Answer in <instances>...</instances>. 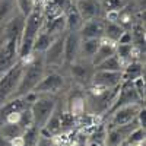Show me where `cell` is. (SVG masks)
Listing matches in <instances>:
<instances>
[{"label": "cell", "instance_id": "obj_3", "mask_svg": "<svg viewBox=\"0 0 146 146\" xmlns=\"http://www.w3.org/2000/svg\"><path fill=\"white\" fill-rule=\"evenodd\" d=\"M22 69H23V63L21 60H18L9 70H6L0 76V105H3L7 100L13 98L21 80Z\"/></svg>", "mask_w": 146, "mask_h": 146}, {"label": "cell", "instance_id": "obj_23", "mask_svg": "<svg viewBox=\"0 0 146 146\" xmlns=\"http://www.w3.org/2000/svg\"><path fill=\"white\" fill-rule=\"evenodd\" d=\"M121 76L123 80H135L139 76H143V66L137 62H130L127 66L121 70Z\"/></svg>", "mask_w": 146, "mask_h": 146}, {"label": "cell", "instance_id": "obj_6", "mask_svg": "<svg viewBox=\"0 0 146 146\" xmlns=\"http://www.w3.org/2000/svg\"><path fill=\"white\" fill-rule=\"evenodd\" d=\"M19 60V40H2L0 42V76Z\"/></svg>", "mask_w": 146, "mask_h": 146}, {"label": "cell", "instance_id": "obj_35", "mask_svg": "<svg viewBox=\"0 0 146 146\" xmlns=\"http://www.w3.org/2000/svg\"><path fill=\"white\" fill-rule=\"evenodd\" d=\"M35 146H54L53 142H51V137H45V136H41L38 137V142H36Z\"/></svg>", "mask_w": 146, "mask_h": 146}, {"label": "cell", "instance_id": "obj_13", "mask_svg": "<svg viewBox=\"0 0 146 146\" xmlns=\"http://www.w3.org/2000/svg\"><path fill=\"white\" fill-rule=\"evenodd\" d=\"M92 63H85L83 60H76L75 63L70 64V75L80 85H89L94 70Z\"/></svg>", "mask_w": 146, "mask_h": 146}, {"label": "cell", "instance_id": "obj_31", "mask_svg": "<svg viewBox=\"0 0 146 146\" xmlns=\"http://www.w3.org/2000/svg\"><path fill=\"white\" fill-rule=\"evenodd\" d=\"M131 83H133V86H135V89H136V92H137V95L140 96V100L143 101L145 100V78L143 76H139V78H136L135 80H131Z\"/></svg>", "mask_w": 146, "mask_h": 146}, {"label": "cell", "instance_id": "obj_19", "mask_svg": "<svg viewBox=\"0 0 146 146\" xmlns=\"http://www.w3.org/2000/svg\"><path fill=\"white\" fill-rule=\"evenodd\" d=\"M101 44V38H89V40H80V48H79V56L80 60H89L95 56L96 50Z\"/></svg>", "mask_w": 146, "mask_h": 146}, {"label": "cell", "instance_id": "obj_5", "mask_svg": "<svg viewBox=\"0 0 146 146\" xmlns=\"http://www.w3.org/2000/svg\"><path fill=\"white\" fill-rule=\"evenodd\" d=\"M42 58L45 69H58L64 66V34L56 36L50 47L45 50Z\"/></svg>", "mask_w": 146, "mask_h": 146}, {"label": "cell", "instance_id": "obj_21", "mask_svg": "<svg viewBox=\"0 0 146 146\" xmlns=\"http://www.w3.org/2000/svg\"><path fill=\"white\" fill-rule=\"evenodd\" d=\"M86 110V98L82 95V94H75L69 100V113L73 117H79L85 113Z\"/></svg>", "mask_w": 146, "mask_h": 146}, {"label": "cell", "instance_id": "obj_26", "mask_svg": "<svg viewBox=\"0 0 146 146\" xmlns=\"http://www.w3.org/2000/svg\"><path fill=\"white\" fill-rule=\"evenodd\" d=\"M145 137H146V129L137 126L136 129L131 130L126 142L129 143V146H145Z\"/></svg>", "mask_w": 146, "mask_h": 146}, {"label": "cell", "instance_id": "obj_28", "mask_svg": "<svg viewBox=\"0 0 146 146\" xmlns=\"http://www.w3.org/2000/svg\"><path fill=\"white\" fill-rule=\"evenodd\" d=\"M25 131L19 124H2V136L6 137L7 140H10L12 137L21 136Z\"/></svg>", "mask_w": 146, "mask_h": 146}, {"label": "cell", "instance_id": "obj_22", "mask_svg": "<svg viewBox=\"0 0 146 146\" xmlns=\"http://www.w3.org/2000/svg\"><path fill=\"white\" fill-rule=\"evenodd\" d=\"M123 67H124V64L121 63V60L115 54H113L111 57L105 58L104 62H101L100 64L94 66L95 70H107V72H121Z\"/></svg>", "mask_w": 146, "mask_h": 146}, {"label": "cell", "instance_id": "obj_18", "mask_svg": "<svg viewBox=\"0 0 146 146\" xmlns=\"http://www.w3.org/2000/svg\"><path fill=\"white\" fill-rule=\"evenodd\" d=\"M42 29L45 32H48L53 36H58V35H63L66 34V19L64 15H57L54 18H50V21H45L44 22V27Z\"/></svg>", "mask_w": 146, "mask_h": 146}, {"label": "cell", "instance_id": "obj_32", "mask_svg": "<svg viewBox=\"0 0 146 146\" xmlns=\"http://www.w3.org/2000/svg\"><path fill=\"white\" fill-rule=\"evenodd\" d=\"M136 121H137L139 127L146 129V108H145V105L140 107L139 113H137V115H136Z\"/></svg>", "mask_w": 146, "mask_h": 146}, {"label": "cell", "instance_id": "obj_10", "mask_svg": "<svg viewBox=\"0 0 146 146\" xmlns=\"http://www.w3.org/2000/svg\"><path fill=\"white\" fill-rule=\"evenodd\" d=\"M123 82V76L121 72H107V70H95L91 79L89 85H96V86H102L107 89L117 88Z\"/></svg>", "mask_w": 146, "mask_h": 146}, {"label": "cell", "instance_id": "obj_7", "mask_svg": "<svg viewBox=\"0 0 146 146\" xmlns=\"http://www.w3.org/2000/svg\"><path fill=\"white\" fill-rule=\"evenodd\" d=\"M64 86V78L57 72L45 73L35 86L34 92L38 95H54Z\"/></svg>", "mask_w": 146, "mask_h": 146}, {"label": "cell", "instance_id": "obj_34", "mask_svg": "<svg viewBox=\"0 0 146 146\" xmlns=\"http://www.w3.org/2000/svg\"><path fill=\"white\" fill-rule=\"evenodd\" d=\"M117 44H131V34L124 31L123 34H121V36L118 38Z\"/></svg>", "mask_w": 146, "mask_h": 146}, {"label": "cell", "instance_id": "obj_15", "mask_svg": "<svg viewBox=\"0 0 146 146\" xmlns=\"http://www.w3.org/2000/svg\"><path fill=\"white\" fill-rule=\"evenodd\" d=\"M23 23H25V18H23L21 13L18 16L10 18L5 23L3 40H19L21 34H22V29H23Z\"/></svg>", "mask_w": 146, "mask_h": 146}, {"label": "cell", "instance_id": "obj_17", "mask_svg": "<svg viewBox=\"0 0 146 146\" xmlns=\"http://www.w3.org/2000/svg\"><path fill=\"white\" fill-rule=\"evenodd\" d=\"M64 15L66 19V31H72V32H79V29L83 25V19L79 13V10L76 9L75 3L67 6V12Z\"/></svg>", "mask_w": 146, "mask_h": 146}, {"label": "cell", "instance_id": "obj_11", "mask_svg": "<svg viewBox=\"0 0 146 146\" xmlns=\"http://www.w3.org/2000/svg\"><path fill=\"white\" fill-rule=\"evenodd\" d=\"M80 35L79 32L66 31L64 34V64H72L79 60Z\"/></svg>", "mask_w": 146, "mask_h": 146}, {"label": "cell", "instance_id": "obj_40", "mask_svg": "<svg viewBox=\"0 0 146 146\" xmlns=\"http://www.w3.org/2000/svg\"><path fill=\"white\" fill-rule=\"evenodd\" d=\"M0 42H2V41H0Z\"/></svg>", "mask_w": 146, "mask_h": 146}, {"label": "cell", "instance_id": "obj_25", "mask_svg": "<svg viewBox=\"0 0 146 146\" xmlns=\"http://www.w3.org/2000/svg\"><path fill=\"white\" fill-rule=\"evenodd\" d=\"M133 51H135V45L131 44H115V56L121 60V63H126V62H131V56Z\"/></svg>", "mask_w": 146, "mask_h": 146}, {"label": "cell", "instance_id": "obj_1", "mask_svg": "<svg viewBox=\"0 0 146 146\" xmlns=\"http://www.w3.org/2000/svg\"><path fill=\"white\" fill-rule=\"evenodd\" d=\"M45 22V16L42 13V10L34 9L32 13L25 18V23H23V29L19 38V60L25 64L31 62L34 54H32V45L36 38L38 32L42 29Z\"/></svg>", "mask_w": 146, "mask_h": 146}, {"label": "cell", "instance_id": "obj_8", "mask_svg": "<svg viewBox=\"0 0 146 146\" xmlns=\"http://www.w3.org/2000/svg\"><path fill=\"white\" fill-rule=\"evenodd\" d=\"M142 107V102L137 104H129V105H123L117 110H114L111 114V120H110V127H115V126H123L127 124L130 121L136 120V115L139 113V110Z\"/></svg>", "mask_w": 146, "mask_h": 146}, {"label": "cell", "instance_id": "obj_9", "mask_svg": "<svg viewBox=\"0 0 146 146\" xmlns=\"http://www.w3.org/2000/svg\"><path fill=\"white\" fill-rule=\"evenodd\" d=\"M139 124L136 120L130 121L127 124L123 126H115V127H110L107 130V135H105V146H118L120 143L126 142V139L129 137V135L131 133L133 129H136Z\"/></svg>", "mask_w": 146, "mask_h": 146}, {"label": "cell", "instance_id": "obj_24", "mask_svg": "<svg viewBox=\"0 0 146 146\" xmlns=\"http://www.w3.org/2000/svg\"><path fill=\"white\" fill-rule=\"evenodd\" d=\"M123 32H124V29H123V27H121L120 23H117V22H105L104 35L102 36L117 44L118 38L121 36V34H123Z\"/></svg>", "mask_w": 146, "mask_h": 146}, {"label": "cell", "instance_id": "obj_36", "mask_svg": "<svg viewBox=\"0 0 146 146\" xmlns=\"http://www.w3.org/2000/svg\"><path fill=\"white\" fill-rule=\"evenodd\" d=\"M120 10H108L107 12V22H117Z\"/></svg>", "mask_w": 146, "mask_h": 146}, {"label": "cell", "instance_id": "obj_39", "mask_svg": "<svg viewBox=\"0 0 146 146\" xmlns=\"http://www.w3.org/2000/svg\"><path fill=\"white\" fill-rule=\"evenodd\" d=\"M75 2H76V0H75Z\"/></svg>", "mask_w": 146, "mask_h": 146}, {"label": "cell", "instance_id": "obj_12", "mask_svg": "<svg viewBox=\"0 0 146 146\" xmlns=\"http://www.w3.org/2000/svg\"><path fill=\"white\" fill-rule=\"evenodd\" d=\"M76 9L83 19V22L92 21L96 18H101L102 13V5L100 0H76L75 2Z\"/></svg>", "mask_w": 146, "mask_h": 146}, {"label": "cell", "instance_id": "obj_16", "mask_svg": "<svg viewBox=\"0 0 146 146\" xmlns=\"http://www.w3.org/2000/svg\"><path fill=\"white\" fill-rule=\"evenodd\" d=\"M113 54H115V42L110 41V40H107V38L102 36L98 50H96L95 56L91 58V63H92V66H96V64H100L101 62H104L105 58L111 57Z\"/></svg>", "mask_w": 146, "mask_h": 146}, {"label": "cell", "instance_id": "obj_30", "mask_svg": "<svg viewBox=\"0 0 146 146\" xmlns=\"http://www.w3.org/2000/svg\"><path fill=\"white\" fill-rule=\"evenodd\" d=\"M12 12V0H0V25L3 21L7 19V16Z\"/></svg>", "mask_w": 146, "mask_h": 146}, {"label": "cell", "instance_id": "obj_4", "mask_svg": "<svg viewBox=\"0 0 146 146\" xmlns=\"http://www.w3.org/2000/svg\"><path fill=\"white\" fill-rule=\"evenodd\" d=\"M56 107H57V101L53 95H38V98L29 105L34 126L41 130L56 110Z\"/></svg>", "mask_w": 146, "mask_h": 146}, {"label": "cell", "instance_id": "obj_14", "mask_svg": "<svg viewBox=\"0 0 146 146\" xmlns=\"http://www.w3.org/2000/svg\"><path fill=\"white\" fill-rule=\"evenodd\" d=\"M104 27H105V23L101 21V18H96V19H92V21L83 22L82 28L79 29L80 40L102 38V35H104Z\"/></svg>", "mask_w": 146, "mask_h": 146}, {"label": "cell", "instance_id": "obj_27", "mask_svg": "<svg viewBox=\"0 0 146 146\" xmlns=\"http://www.w3.org/2000/svg\"><path fill=\"white\" fill-rule=\"evenodd\" d=\"M22 137H23V146H35L40 137V129L32 124L22 133Z\"/></svg>", "mask_w": 146, "mask_h": 146}, {"label": "cell", "instance_id": "obj_33", "mask_svg": "<svg viewBox=\"0 0 146 146\" xmlns=\"http://www.w3.org/2000/svg\"><path fill=\"white\" fill-rule=\"evenodd\" d=\"M124 0H105L107 10H120V7L123 6Z\"/></svg>", "mask_w": 146, "mask_h": 146}, {"label": "cell", "instance_id": "obj_20", "mask_svg": "<svg viewBox=\"0 0 146 146\" xmlns=\"http://www.w3.org/2000/svg\"><path fill=\"white\" fill-rule=\"evenodd\" d=\"M56 36L50 35L48 32H45L44 29H41L38 32V35H36V38L34 41V45H32V54H44L45 50L48 47H50V44L54 41Z\"/></svg>", "mask_w": 146, "mask_h": 146}, {"label": "cell", "instance_id": "obj_2", "mask_svg": "<svg viewBox=\"0 0 146 146\" xmlns=\"http://www.w3.org/2000/svg\"><path fill=\"white\" fill-rule=\"evenodd\" d=\"M44 75H45V64H44L42 56L41 57L34 56L31 62L23 64L21 80H19L18 89L13 96H23V95L32 92Z\"/></svg>", "mask_w": 146, "mask_h": 146}, {"label": "cell", "instance_id": "obj_38", "mask_svg": "<svg viewBox=\"0 0 146 146\" xmlns=\"http://www.w3.org/2000/svg\"><path fill=\"white\" fill-rule=\"evenodd\" d=\"M118 146H129V143H127V142H123V143H120Z\"/></svg>", "mask_w": 146, "mask_h": 146}, {"label": "cell", "instance_id": "obj_29", "mask_svg": "<svg viewBox=\"0 0 146 146\" xmlns=\"http://www.w3.org/2000/svg\"><path fill=\"white\" fill-rule=\"evenodd\" d=\"M16 6L19 9V13L27 18L28 15L32 13V10L36 7V2L35 0H16Z\"/></svg>", "mask_w": 146, "mask_h": 146}, {"label": "cell", "instance_id": "obj_37", "mask_svg": "<svg viewBox=\"0 0 146 146\" xmlns=\"http://www.w3.org/2000/svg\"><path fill=\"white\" fill-rule=\"evenodd\" d=\"M9 145L10 146H23V137H22V135L21 136H16V137H12L9 140Z\"/></svg>", "mask_w": 146, "mask_h": 146}]
</instances>
